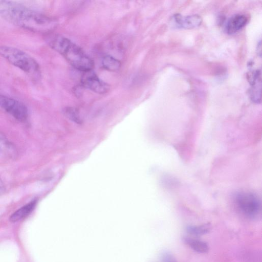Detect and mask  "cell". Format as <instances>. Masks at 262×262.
<instances>
[{
  "instance_id": "12",
  "label": "cell",
  "mask_w": 262,
  "mask_h": 262,
  "mask_svg": "<svg viewBox=\"0 0 262 262\" xmlns=\"http://www.w3.org/2000/svg\"><path fill=\"white\" fill-rule=\"evenodd\" d=\"M101 64L104 69L112 72L118 71L121 66L119 60L109 55L103 57Z\"/></svg>"
},
{
  "instance_id": "14",
  "label": "cell",
  "mask_w": 262,
  "mask_h": 262,
  "mask_svg": "<svg viewBox=\"0 0 262 262\" xmlns=\"http://www.w3.org/2000/svg\"><path fill=\"white\" fill-rule=\"evenodd\" d=\"M249 96L251 100L255 103L260 102L261 80L256 81L250 85Z\"/></svg>"
},
{
  "instance_id": "16",
  "label": "cell",
  "mask_w": 262,
  "mask_h": 262,
  "mask_svg": "<svg viewBox=\"0 0 262 262\" xmlns=\"http://www.w3.org/2000/svg\"><path fill=\"white\" fill-rule=\"evenodd\" d=\"M163 262H178L175 257L169 253H165L162 256Z\"/></svg>"
},
{
  "instance_id": "6",
  "label": "cell",
  "mask_w": 262,
  "mask_h": 262,
  "mask_svg": "<svg viewBox=\"0 0 262 262\" xmlns=\"http://www.w3.org/2000/svg\"><path fill=\"white\" fill-rule=\"evenodd\" d=\"M80 81L83 88L99 94H105L110 90V85L102 80L93 70L83 72Z\"/></svg>"
},
{
  "instance_id": "13",
  "label": "cell",
  "mask_w": 262,
  "mask_h": 262,
  "mask_svg": "<svg viewBox=\"0 0 262 262\" xmlns=\"http://www.w3.org/2000/svg\"><path fill=\"white\" fill-rule=\"evenodd\" d=\"M210 229L211 226L209 223L200 226H189L186 228L188 233L195 236H201L207 234Z\"/></svg>"
},
{
  "instance_id": "1",
  "label": "cell",
  "mask_w": 262,
  "mask_h": 262,
  "mask_svg": "<svg viewBox=\"0 0 262 262\" xmlns=\"http://www.w3.org/2000/svg\"><path fill=\"white\" fill-rule=\"evenodd\" d=\"M0 17L12 24L34 32H47L56 25L52 18L13 1H0Z\"/></svg>"
},
{
  "instance_id": "9",
  "label": "cell",
  "mask_w": 262,
  "mask_h": 262,
  "mask_svg": "<svg viewBox=\"0 0 262 262\" xmlns=\"http://www.w3.org/2000/svg\"><path fill=\"white\" fill-rule=\"evenodd\" d=\"M37 204V200L34 199L15 211L10 216L11 222H16L28 216L34 209Z\"/></svg>"
},
{
  "instance_id": "3",
  "label": "cell",
  "mask_w": 262,
  "mask_h": 262,
  "mask_svg": "<svg viewBox=\"0 0 262 262\" xmlns=\"http://www.w3.org/2000/svg\"><path fill=\"white\" fill-rule=\"evenodd\" d=\"M0 56L30 76L35 78L40 77L39 64L27 53L14 47L0 46Z\"/></svg>"
},
{
  "instance_id": "8",
  "label": "cell",
  "mask_w": 262,
  "mask_h": 262,
  "mask_svg": "<svg viewBox=\"0 0 262 262\" xmlns=\"http://www.w3.org/2000/svg\"><path fill=\"white\" fill-rule=\"evenodd\" d=\"M248 19L243 14H235L230 17L225 25V30L229 34H232L242 29L247 24Z\"/></svg>"
},
{
  "instance_id": "11",
  "label": "cell",
  "mask_w": 262,
  "mask_h": 262,
  "mask_svg": "<svg viewBox=\"0 0 262 262\" xmlns=\"http://www.w3.org/2000/svg\"><path fill=\"white\" fill-rule=\"evenodd\" d=\"M184 241L189 245L194 251L200 253H205L209 250L207 244L203 241L189 237H184Z\"/></svg>"
},
{
  "instance_id": "17",
  "label": "cell",
  "mask_w": 262,
  "mask_h": 262,
  "mask_svg": "<svg viewBox=\"0 0 262 262\" xmlns=\"http://www.w3.org/2000/svg\"><path fill=\"white\" fill-rule=\"evenodd\" d=\"M5 191V185L2 181V179L0 178V195L3 194Z\"/></svg>"
},
{
  "instance_id": "4",
  "label": "cell",
  "mask_w": 262,
  "mask_h": 262,
  "mask_svg": "<svg viewBox=\"0 0 262 262\" xmlns=\"http://www.w3.org/2000/svg\"><path fill=\"white\" fill-rule=\"evenodd\" d=\"M235 202L239 209L248 217H255L260 211V200L253 193L240 192L235 195Z\"/></svg>"
},
{
  "instance_id": "15",
  "label": "cell",
  "mask_w": 262,
  "mask_h": 262,
  "mask_svg": "<svg viewBox=\"0 0 262 262\" xmlns=\"http://www.w3.org/2000/svg\"><path fill=\"white\" fill-rule=\"evenodd\" d=\"M63 113L71 121L77 123L81 124L82 120L79 113L77 108L72 106H67L64 108Z\"/></svg>"
},
{
  "instance_id": "10",
  "label": "cell",
  "mask_w": 262,
  "mask_h": 262,
  "mask_svg": "<svg viewBox=\"0 0 262 262\" xmlns=\"http://www.w3.org/2000/svg\"><path fill=\"white\" fill-rule=\"evenodd\" d=\"M0 152L11 158L15 157L17 154L15 146L1 132H0Z\"/></svg>"
},
{
  "instance_id": "5",
  "label": "cell",
  "mask_w": 262,
  "mask_h": 262,
  "mask_svg": "<svg viewBox=\"0 0 262 262\" xmlns=\"http://www.w3.org/2000/svg\"><path fill=\"white\" fill-rule=\"evenodd\" d=\"M0 107L19 121H25L28 118V109L23 103L1 94Z\"/></svg>"
},
{
  "instance_id": "2",
  "label": "cell",
  "mask_w": 262,
  "mask_h": 262,
  "mask_svg": "<svg viewBox=\"0 0 262 262\" xmlns=\"http://www.w3.org/2000/svg\"><path fill=\"white\" fill-rule=\"evenodd\" d=\"M47 42L54 50L61 54L75 69L84 72L93 69V60L78 45L64 36L51 34Z\"/></svg>"
},
{
  "instance_id": "7",
  "label": "cell",
  "mask_w": 262,
  "mask_h": 262,
  "mask_svg": "<svg viewBox=\"0 0 262 262\" xmlns=\"http://www.w3.org/2000/svg\"><path fill=\"white\" fill-rule=\"evenodd\" d=\"M172 24L176 28L192 29L201 25L202 22L201 17L197 14L183 16L176 14L172 17Z\"/></svg>"
}]
</instances>
